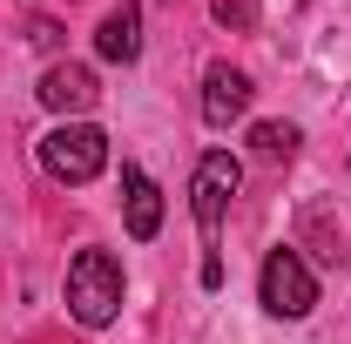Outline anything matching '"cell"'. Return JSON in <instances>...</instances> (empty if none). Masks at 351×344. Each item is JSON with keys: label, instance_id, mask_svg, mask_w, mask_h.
Instances as JSON below:
<instances>
[{"label": "cell", "instance_id": "cell-1", "mask_svg": "<svg viewBox=\"0 0 351 344\" xmlns=\"http://www.w3.org/2000/svg\"><path fill=\"white\" fill-rule=\"evenodd\" d=\"M237 182H243V162L230 149H210L189 175V210H196V236H203V263H196L203 291H223V216H230Z\"/></svg>", "mask_w": 351, "mask_h": 344}, {"label": "cell", "instance_id": "cell-2", "mask_svg": "<svg viewBox=\"0 0 351 344\" xmlns=\"http://www.w3.org/2000/svg\"><path fill=\"white\" fill-rule=\"evenodd\" d=\"M122 263L115 250H82V257L68 263V284H61V297H68V317L82 324V331H108L115 317H122Z\"/></svg>", "mask_w": 351, "mask_h": 344}, {"label": "cell", "instance_id": "cell-3", "mask_svg": "<svg viewBox=\"0 0 351 344\" xmlns=\"http://www.w3.org/2000/svg\"><path fill=\"white\" fill-rule=\"evenodd\" d=\"M41 169L54 182H68V189H82V182H95L108 169V135L95 122H54L41 135Z\"/></svg>", "mask_w": 351, "mask_h": 344}, {"label": "cell", "instance_id": "cell-4", "mask_svg": "<svg viewBox=\"0 0 351 344\" xmlns=\"http://www.w3.org/2000/svg\"><path fill=\"white\" fill-rule=\"evenodd\" d=\"M257 304L270 310V317H284V324H298V317H311V304H317V277H311V263L284 243V250H270L257 270Z\"/></svg>", "mask_w": 351, "mask_h": 344}, {"label": "cell", "instance_id": "cell-5", "mask_svg": "<svg viewBox=\"0 0 351 344\" xmlns=\"http://www.w3.org/2000/svg\"><path fill=\"white\" fill-rule=\"evenodd\" d=\"M41 101L61 122H88V108L101 101V82H95V68H82V61H54L41 75Z\"/></svg>", "mask_w": 351, "mask_h": 344}, {"label": "cell", "instance_id": "cell-6", "mask_svg": "<svg viewBox=\"0 0 351 344\" xmlns=\"http://www.w3.org/2000/svg\"><path fill=\"white\" fill-rule=\"evenodd\" d=\"M250 75L243 68H230V61H217L210 75H203V122L210 129H230V122H243L250 115Z\"/></svg>", "mask_w": 351, "mask_h": 344}, {"label": "cell", "instance_id": "cell-7", "mask_svg": "<svg viewBox=\"0 0 351 344\" xmlns=\"http://www.w3.org/2000/svg\"><path fill=\"white\" fill-rule=\"evenodd\" d=\"M122 216H129V236L135 243H156L162 236V189H156V175L122 162Z\"/></svg>", "mask_w": 351, "mask_h": 344}, {"label": "cell", "instance_id": "cell-8", "mask_svg": "<svg viewBox=\"0 0 351 344\" xmlns=\"http://www.w3.org/2000/svg\"><path fill=\"white\" fill-rule=\"evenodd\" d=\"M95 54L115 61V68H129L135 54H142V7H135V0H122L115 14H101V27H95Z\"/></svg>", "mask_w": 351, "mask_h": 344}, {"label": "cell", "instance_id": "cell-9", "mask_svg": "<svg viewBox=\"0 0 351 344\" xmlns=\"http://www.w3.org/2000/svg\"><path fill=\"white\" fill-rule=\"evenodd\" d=\"M298 142H304L298 122H257V129H250V149H257L263 162H291V156H298Z\"/></svg>", "mask_w": 351, "mask_h": 344}, {"label": "cell", "instance_id": "cell-10", "mask_svg": "<svg viewBox=\"0 0 351 344\" xmlns=\"http://www.w3.org/2000/svg\"><path fill=\"white\" fill-rule=\"evenodd\" d=\"M250 14H257L250 0H217V21H223V27H250Z\"/></svg>", "mask_w": 351, "mask_h": 344}]
</instances>
